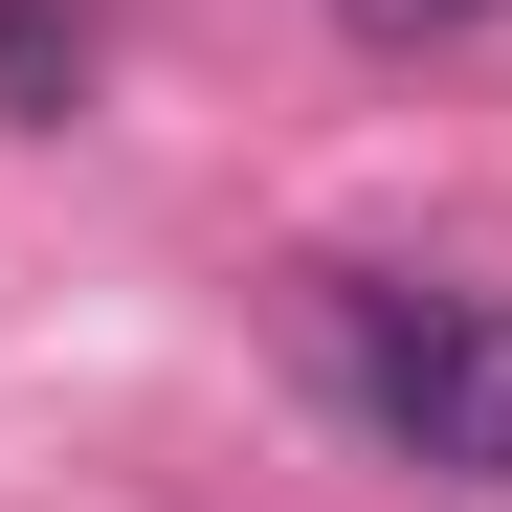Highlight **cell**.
Instances as JSON below:
<instances>
[{
  "label": "cell",
  "mask_w": 512,
  "mask_h": 512,
  "mask_svg": "<svg viewBox=\"0 0 512 512\" xmlns=\"http://www.w3.org/2000/svg\"><path fill=\"white\" fill-rule=\"evenodd\" d=\"M334 379H357V423H379L401 468L512 490V290H401V268H357V290H334Z\"/></svg>",
  "instance_id": "1"
},
{
  "label": "cell",
  "mask_w": 512,
  "mask_h": 512,
  "mask_svg": "<svg viewBox=\"0 0 512 512\" xmlns=\"http://www.w3.org/2000/svg\"><path fill=\"white\" fill-rule=\"evenodd\" d=\"M0 90L67 112V90H90V23H67V0H0Z\"/></svg>",
  "instance_id": "2"
},
{
  "label": "cell",
  "mask_w": 512,
  "mask_h": 512,
  "mask_svg": "<svg viewBox=\"0 0 512 512\" xmlns=\"http://www.w3.org/2000/svg\"><path fill=\"white\" fill-rule=\"evenodd\" d=\"M334 23H357V45H468L490 0H334Z\"/></svg>",
  "instance_id": "3"
}]
</instances>
